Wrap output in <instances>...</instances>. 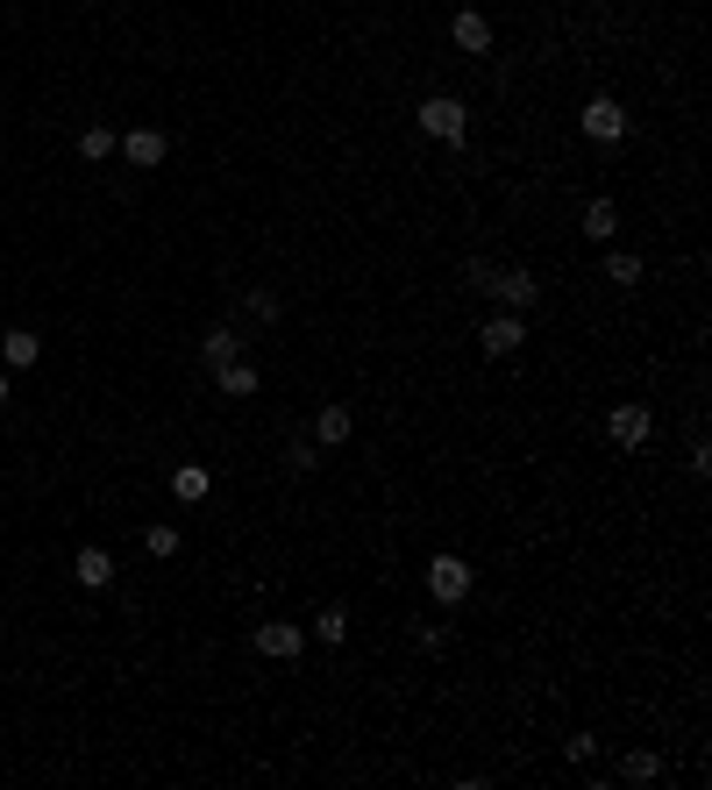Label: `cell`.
Segmentation results:
<instances>
[{"instance_id":"6da1fadb","label":"cell","mask_w":712,"mask_h":790,"mask_svg":"<svg viewBox=\"0 0 712 790\" xmlns=\"http://www.w3.org/2000/svg\"><path fill=\"white\" fill-rule=\"evenodd\" d=\"M414 121H420V135L428 143H449V150H463V135H471V108H463L457 94H428L414 108Z\"/></svg>"},{"instance_id":"7a4b0ae2","label":"cell","mask_w":712,"mask_h":790,"mask_svg":"<svg viewBox=\"0 0 712 790\" xmlns=\"http://www.w3.org/2000/svg\"><path fill=\"white\" fill-rule=\"evenodd\" d=\"M648 435H656V406L648 399H613L605 406V442L613 449H648Z\"/></svg>"},{"instance_id":"3957f363","label":"cell","mask_w":712,"mask_h":790,"mask_svg":"<svg viewBox=\"0 0 712 790\" xmlns=\"http://www.w3.org/2000/svg\"><path fill=\"white\" fill-rule=\"evenodd\" d=\"M420 584H428V599L435 605H463V599H471V584H478V570L471 563H463V556H435V563H428V577H420Z\"/></svg>"},{"instance_id":"277c9868","label":"cell","mask_w":712,"mask_h":790,"mask_svg":"<svg viewBox=\"0 0 712 790\" xmlns=\"http://www.w3.org/2000/svg\"><path fill=\"white\" fill-rule=\"evenodd\" d=\"M578 135L584 143H620V135H627V108H620L613 94H592L578 108Z\"/></svg>"},{"instance_id":"5b68a950","label":"cell","mask_w":712,"mask_h":790,"mask_svg":"<svg viewBox=\"0 0 712 790\" xmlns=\"http://www.w3.org/2000/svg\"><path fill=\"white\" fill-rule=\"evenodd\" d=\"M484 293H492L506 314H527V307L541 299V278H535L527 264H506V271H492V285H484Z\"/></svg>"},{"instance_id":"8992f818","label":"cell","mask_w":712,"mask_h":790,"mask_svg":"<svg viewBox=\"0 0 712 790\" xmlns=\"http://www.w3.org/2000/svg\"><path fill=\"white\" fill-rule=\"evenodd\" d=\"M449 43H457V51L463 57H492V14H484V8H457V14H449Z\"/></svg>"},{"instance_id":"52a82bcc","label":"cell","mask_w":712,"mask_h":790,"mask_svg":"<svg viewBox=\"0 0 712 790\" xmlns=\"http://www.w3.org/2000/svg\"><path fill=\"white\" fill-rule=\"evenodd\" d=\"M250 648H256L264 662H293L299 648H307V627H293V619H264V627L250 634Z\"/></svg>"},{"instance_id":"ba28073f","label":"cell","mask_w":712,"mask_h":790,"mask_svg":"<svg viewBox=\"0 0 712 790\" xmlns=\"http://www.w3.org/2000/svg\"><path fill=\"white\" fill-rule=\"evenodd\" d=\"M121 157H129L135 172H157V164L172 157V135H164V129H129V135H121Z\"/></svg>"},{"instance_id":"9c48e42d","label":"cell","mask_w":712,"mask_h":790,"mask_svg":"<svg viewBox=\"0 0 712 790\" xmlns=\"http://www.w3.org/2000/svg\"><path fill=\"white\" fill-rule=\"evenodd\" d=\"M307 435H314V442H321V449H342V442H350V435H357V414H350V406H342V399H328L321 414L307 420Z\"/></svg>"},{"instance_id":"30bf717a","label":"cell","mask_w":712,"mask_h":790,"mask_svg":"<svg viewBox=\"0 0 712 790\" xmlns=\"http://www.w3.org/2000/svg\"><path fill=\"white\" fill-rule=\"evenodd\" d=\"M521 342H527V321H521V314H492V321L478 328V349H484V356H513Z\"/></svg>"},{"instance_id":"8fae6325","label":"cell","mask_w":712,"mask_h":790,"mask_svg":"<svg viewBox=\"0 0 712 790\" xmlns=\"http://www.w3.org/2000/svg\"><path fill=\"white\" fill-rule=\"evenodd\" d=\"M0 363H8V371L43 363V336H36V328H8V336H0Z\"/></svg>"},{"instance_id":"7c38bea8","label":"cell","mask_w":712,"mask_h":790,"mask_svg":"<svg viewBox=\"0 0 712 790\" xmlns=\"http://www.w3.org/2000/svg\"><path fill=\"white\" fill-rule=\"evenodd\" d=\"M207 492H215V470H207V463H178L172 470V498H178V506H200Z\"/></svg>"},{"instance_id":"4fadbf2b","label":"cell","mask_w":712,"mask_h":790,"mask_svg":"<svg viewBox=\"0 0 712 790\" xmlns=\"http://www.w3.org/2000/svg\"><path fill=\"white\" fill-rule=\"evenodd\" d=\"M256 385H264V377H256V363H221V371H215V392H221V399H256Z\"/></svg>"},{"instance_id":"5bb4252c","label":"cell","mask_w":712,"mask_h":790,"mask_svg":"<svg viewBox=\"0 0 712 790\" xmlns=\"http://www.w3.org/2000/svg\"><path fill=\"white\" fill-rule=\"evenodd\" d=\"M72 577H79L86 591H108L114 584V556L108 549H79V556H72Z\"/></svg>"},{"instance_id":"9a60e30c","label":"cell","mask_w":712,"mask_h":790,"mask_svg":"<svg viewBox=\"0 0 712 790\" xmlns=\"http://www.w3.org/2000/svg\"><path fill=\"white\" fill-rule=\"evenodd\" d=\"M584 235H592V242H613V235H620V207H613V193H592V200H584Z\"/></svg>"},{"instance_id":"2e32d148","label":"cell","mask_w":712,"mask_h":790,"mask_svg":"<svg viewBox=\"0 0 712 790\" xmlns=\"http://www.w3.org/2000/svg\"><path fill=\"white\" fill-rule=\"evenodd\" d=\"M235 356H242V336H235V328H229V321L207 328V342H200V363H207V371H221V363H235Z\"/></svg>"},{"instance_id":"e0dca14e","label":"cell","mask_w":712,"mask_h":790,"mask_svg":"<svg viewBox=\"0 0 712 790\" xmlns=\"http://www.w3.org/2000/svg\"><path fill=\"white\" fill-rule=\"evenodd\" d=\"M662 777V755L656 748H627L620 755V783H656Z\"/></svg>"},{"instance_id":"ac0fdd59","label":"cell","mask_w":712,"mask_h":790,"mask_svg":"<svg viewBox=\"0 0 712 790\" xmlns=\"http://www.w3.org/2000/svg\"><path fill=\"white\" fill-rule=\"evenodd\" d=\"M307 634H314V641H328V648H342V641H350V613H342V605H321Z\"/></svg>"},{"instance_id":"d6986e66","label":"cell","mask_w":712,"mask_h":790,"mask_svg":"<svg viewBox=\"0 0 712 790\" xmlns=\"http://www.w3.org/2000/svg\"><path fill=\"white\" fill-rule=\"evenodd\" d=\"M114 150H121V135L108 129V121H94V129H86V135H79V157H86V164H108V157H114Z\"/></svg>"},{"instance_id":"ffe728a7","label":"cell","mask_w":712,"mask_h":790,"mask_svg":"<svg viewBox=\"0 0 712 790\" xmlns=\"http://www.w3.org/2000/svg\"><path fill=\"white\" fill-rule=\"evenodd\" d=\"M321 442H314V435H293V442H285V470H299V478H314V470H321Z\"/></svg>"},{"instance_id":"44dd1931","label":"cell","mask_w":712,"mask_h":790,"mask_svg":"<svg viewBox=\"0 0 712 790\" xmlns=\"http://www.w3.org/2000/svg\"><path fill=\"white\" fill-rule=\"evenodd\" d=\"M242 314H250V321H278V314H285L278 285H250V293H242Z\"/></svg>"},{"instance_id":"7402d4cb","label":"cell","mask_w":712,"mask_h":790,"mask_svg":"<svg viewBox=\"0 0 712 790\" xmlns=\"http://www.w3.org/2000/svg\"><path fill=\"white\" fill-rule=\"evenodd\" d=\"M605 285H642V256H634V250H613V242H605Z\"/></svg>"},{"instance_id":"603a6c76","label":"cell","mask_w":712,"mask_h":790,"mask_svg":"<svg viewBox=\"0 0 712 790\" xmlns=\"http://www.w3.org/2000/svg\"><path fill=\"white\" fill-rule=\"evenodd\" d=\"M143 549H150V556H157V563H172V556H178V527H172V520H157V527H143Z\"/></svg>"},{"instance_id":"cb8c5ba5","label":"cell","mask_w":712,"mask_h":790,"mask_svg":"<svg viewBox=\"0 0 712 790\" xmlns=\"http://www.w3.org/2000/svg\"><path fill=\"white\" fill-rule=\"evenodd\" d=\"M484 285H492V264H484V256H463V293H484Z\"/></svg>"},{"instance_id":"d4e9b609","label":"cell","mask_w":712,"mask_h":790,"mask_svg":"<svg viewBox=\"0 0 712 790\" xmlns=\"http://www.w3.org/2000/svg\"><path fill=\"white\" fill-rule=\"evenodd\" d=\"M414 648H420V656H442V648H449V627H420Z\"/></svg>"},{"instance_id":"484cf974","label":"cell","mask_w":712,"mask_h":790,"mask_svg":"<svg viewBox=\"0 0 712 790\" xmlns=\"http://www.w3.org/2000/svg\"><path fill=\"white\" fill-rule=\"evenodd\" d=\"M563 755H570V762H592L599 740H592V734H570V740H563Z\"/></svg>"},{"instance_id":"4316f807","label":"cell","mask_w":712,"mask_h":790,"mask_svg":"<svg viewBox=\"0 0 712 790\" xmlns=\"http://www.w3.org/2000/svg\"><path fill=\"white\" fill-rule=\"evenodd\" d=\"M8 399H14V392H8V371H0V406H8Z\"/></svg>"}]
</instances>
